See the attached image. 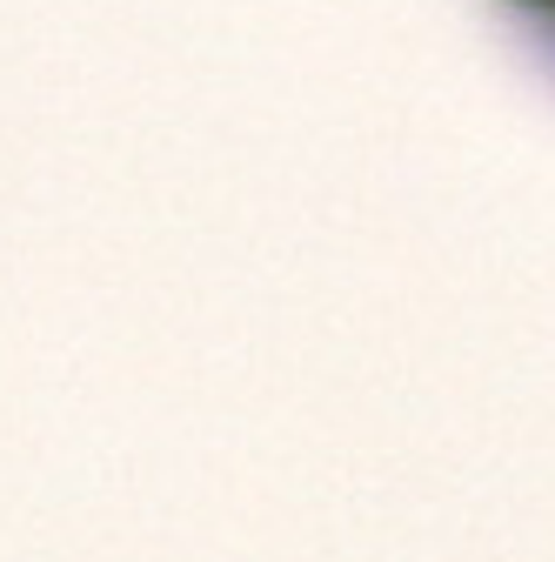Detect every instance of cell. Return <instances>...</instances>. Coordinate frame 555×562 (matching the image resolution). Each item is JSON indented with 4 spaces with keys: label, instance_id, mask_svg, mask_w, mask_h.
<instances>
[{
    "label": "cell",
    "instance_id": "1",
    "mask_svg": "<svg viewBox=\"0 0 555 562\" xmlns=\"http://www.w3.org/2000/svg\"><path fill=\"white\" fill-rule=\"evenodd\" d=\"M516 14H522V21H529L548 47H555V0H516Z\"/></svg>",
    "mask_w": 555,
    "mask_h": 562
}]
</instances>
